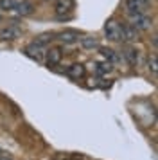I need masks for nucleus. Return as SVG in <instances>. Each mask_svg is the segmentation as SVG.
Segmentation results:
<instances>
[{
  "mask_svg": "<svg viewBox=\"0 0 158 160\" xmlns=\"http://www.w3.org/2000/svg\"><path fill=\"white\" fill-rule=\"evenodd\" d=\"M104 34L110 42H121L122 40V23L117 20H108L104 25Z\"/></svg>",
  "mask_w": 158,
  "mask_h": 160,
  "instance_id": "1",
  "label": "nucleus"
},
{
  "mask_svg": "<svg viewBox=\"0 0 158 160\" xmlns=\"http://www.w3.org/2000/svg\"><path fill=\"white\" fill-rule=\"evenodd\" d=\"M129 20H131L129 25H133L136 31L151 29V18L147 15H144V13H129Z\"/></svg>",
  "mask_w": 158,
  "mask_h": 160,
  "instance_id": "2",
  "label": "nucleus"
},
{
  "mask_svg": "<svg viewBox=\"0 0 158 160\" xmlns=\"http://www.w3.org/2000/svg\"><path fill=\"white\" fill-rule=\"evenodd\" d=\"M54 38L59 40L61 43L68 45V43H76V42H79L81 34H79V31H76V29H65V31H61V32L54 34Z\"/></svg>",
  "mask_w": 158,
  "mask_h": 160,
  "instance_id": "3",
  "label": "nucleus"
},
{
  "mask_svg": "<svg viewBox=\"0 0 158 160\" xmlns=\"http://www.w3.org/2000/svg\"><path fill=\"white\" fill-rule=\"evenodd\" d=\"M20 36H22V29L14 23H11V25H7L0 31V40H4V42H13V40H18Z\"/></svg>",
  "mask_w": 158,
  "mask_h": 160,
  "instance_id": "4",
  "label": "nucleus"
},
{
  "mask_svg": "<svg viewBox=\"0 0 158 160\" xmlns=\"http://www.w3.org/2000/svg\"><path fill=\"white\" fill-rule=\"evenodd\" d=\"M25 54H27L29 58L36 59V61H42L43 56H45V51H43L42 45H36V43H31L25 47Z\"/></svg>",
  "mask_w": 158,
  "mask_h": 160,
  "instance_id": "5",
  "label": "nucleus"
},
{
  "mask_svg": "<svg viewBox=\"0 0 158 160\" xmlns=\"http://www.w3.org/2000/svg\"><path fill=\"white\" fill-rule=\"evenodd\" d=\"M126 9L128 13H144L147 9L146 0H126Z\"/></svg>",
  "mask_w": 158,
  "mask_h": 160,
  "instance_id": "6",
  "label": "nucleus"
},
{
  "mask_svg": "<svg viewBox=\"0 0 158 160\" xmlns=\"http://www.w3.org/2000/svg\"><path fill=\"white\" fill-rule=\"evenodd\" d=\"M61 58H63V52H61L59 47H52V49L47 51V63H49V67L57 65L61 61Z\"/></svg>",
  "mask_w": 158,
  "mask_h": 160,
  "instance_id": "7",
  "label": "nucleus"
},
{
  "mask_svg": "<svg viewBox=\"0 0 158 160\" xmlns=\"http://www.w3.org/2000/svg\"><path fill=\"white\" fill-rule=\"evenodd\" d=\"M14 11H16L20 16H29V15H32L34 6H32L31 2H27V0H23V2H18V4H16Z\"/></svg>",
  "mask_w": 158,
  "mask_h": 160,
  "instance_id": "8",
  "label": "nucleus"
},
{
  "mask_svg": "<svg viewBox=\"0 0 158 160\" xmlns=\"http://www.w3.org/2000/svg\"><path fill=\"white\" fill-rule=\"evenodd\" d=\"M122 40H126V42L138 40V31L133 25H122Z\"/></svg>",
  "mask_w": 158,
  "mask_h": 160,
  "instance_id": "9",
  "label": "nucleus"
},
{
  "mask_svg": "<svg viewBox=\"0 0 158 160\" xmlns=\"http://www.w3.org/2000/svg\"><path fill=\"white\" fill-rule=\"evenodd\" d=\"M74 8V0H57L56 2V13L59 16H63L65 13H68Z\"/></svg>",
  "mask_w": 158,
  "mask_h": 160,
  "instance_id": "10",
  "label": "nucleus"
},
{
  "mask_svg": "<svg viewBox=\"0 0 158 160\" xmlns=\"http://www.w3.org/2000/svg\"><path fill=\"white\" fill-rule=\"evenodd\" d=\"M85 67L81 65V63H74V65L68 67V70H67V74L70 76V78H74V79H79V78H83L85 76Z\"/></svg>",
  "mask_w": 158,
  "mask_h": 160,
  "instance_id": "11",
  "label": "nucleus"
},
{
  "mask_svg": "<svg viewBox=\"0 0 158 160\" xmlns=\"http://www.w3.org/2000/svg\"><path fill=\"white\" fill-rule=\"evenodd\" d=\"M81 45L86 51H93V49H99V40L95 36H85L81 38Z\"/></svg>",
  "mask_w": 158,
  "mask_h": 160,
  "instance_id": "12",
  "label": "nucleus"
},
{
  "mask_svg": "<svg viewBox=\"0 0 158 160\" xmlns=\"http://www.w3.org/2000/svg\"><path fill=\"white\" fill-rule=\"evenodd\" d=\"M124 58L128 59L129 65H136V63H138V51L133 49V47H126V51H124Z\"/></svg>",
  "mask_w": 158,
  "mask_h": 160,
  "instance_id": "13",
  "label": "nucleus"
},
{
  "mask_svg": "<svg viewBox=\"0 0 158 160\" xmlns=\"http://www.w3.org/2000/svg\"><path fill=\"white\" fill-rule=\"evenodd\" d=\"M50 40H54V32H43V34H40V36L36 38V45H45V43H49Z\"/></svg>",
  "mask_w": 158,
  "mask_h": 160,
  "instance_id": "14",
  "label": "nucleus"
},
{
  "mask_svg": "<svg viewBox=\"0 0 158 160\" xmlns=\"http://www.w3.org/2000/svg\"><path fill=\"white\" fill-rule=\"evenodd\" d=\"M16 4H18V0H0V8L4 11H14Z\"/></svg>",
  "mask_w": 158,
  "mask_h": 160,
  "instance_id": "15",
  "label": "nucleus"
},
{
  "mask_svg": "<svg viewBox=\"0 0 158 160\" xmlns=\"http://www.w3.org/2000/svg\"><path fill=\"white\" fill-rule=\"evenodd\" d=\"M111 70V63L110 61H104V63H97V72L101 74H106Z\"/></svg>",
  "mask_w": 158,
  "mask_h": 160,
  "instance_id": "16",
  "label": "nucleus"
},
{
  "mask_svg": "<svg viewBox=\"0 0 158 160\" xmlns=\"http://www.w3.org/2000/svg\"><path fill=\"white\" fill-rule=\"evenodd\" d=\"M101 54H102V56H104V58L110 61V63L115 59V52L111 51V49H104V47H102V49H101Z\"/></svg>",
  "mask_w": 158,
  "mask_h": 160,
  "instance_id": "17",
  "label": "nucleus"
},
{
  "mask_svg": "<svg viewBox=\"0 0 158 160\" xmlns=\"http://www.w3.org/2000/svg\"><path fill=\"white\" fill-rule=\"evenodd\" d=\"M149 70L153 74L158 72V59H156V56H151L149 58Z\"/></svg>",
  "mask_w": 158,
  "mask_h": 160,
  "instance_id": "18",
  "label": "nucleus"
},
{
  "mask_svg": "<svg viewBox=\"0 0 158 160\" xmlns=\"http://www.w3.org/2000/svg\"><path fill=\"white\" fill-rule=\"evenodd\" d=\"M0 160H13V158H9V157H6V155H0Z\"/></svg>",
  "mask_w": 158,
  "mask_h": 160,
  "instance_id": "19",
  "label": "nucleus"
},
{
  "mask_svg": "<svg viewBox=\"0 0 158 160\" xmlns=\"http://www.w3.org/2000/svg\"><path fill=\"white\" fill-rule=\"evenodd\" d=\"M0 155H2V148H0Z\"/></svg>",
  "mask_w": 158,
  "mask_h": 160,
  "instance_id": "20",
  "label": "nucleus"
},
{
  "mask_svg": "<svg viewBox=\"0 0 158 160\" xmlns=\"http://www.w3.org/2000/svg\"><path fill=\"white\" fill-rule=\"evenodd\" d=\"M0 22H2V15H0Z\"/></svg>",
  "mask_w": 158,
  "mask_h": 160,
  "instance_id": "21",
  "label": "nucleus"
},
{
  "mask_svg": "<svg viewBox=\"0 0 158 160\" xmlns=\"http://www.w3.org/2000/svg\"><path fill=\"white\" fill-rule=\"evenodd\" d=\"M146 2H149V0H146Z\"/></svg>",
  "mask_w": 158,
  "mask_h": 160,
  "instance_id": "22",
  "label": "nucleus"
}]
</instances>
